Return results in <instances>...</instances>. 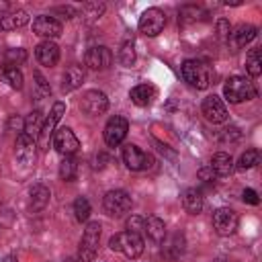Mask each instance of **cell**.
<instances>
[{"label":"cell","instance_id":"1","mask_svg":"<svg viewBox=\"0 0 262 262\" xmlns=\"http://www.w3.org/2000/svg\"><path fill=\"white\" fill-rule=\"evenodd\" d=\"M223 96H225V100L237 104V102L254 98L256 96V86L246 76H231L223 86Z\"/></svg>","mask_w":262,"mask_h":262},{"label":"cell","instance_id":"2","mask_svg":"<svg viewBox=\"0 0 262 262\" xmlns=\"http://www.w3.org/2000/svg\"><path fill=\"white\" fill-rule=\"evenodd\" d=\"M182 78L196 90H205L211 84V66L199 59H186L182 63Z\"/></svg>","mask_w":262,"mask_h":262},{"label":"cell","instance_id":"3","mask_svg":"<svg viewBox=\"0 0 262 262\" xmlns=\"http://www.w3.org/2000/svg\"><path fill=\"white\" fill-rule=\"evenodd\" d=\"M108 248L113 252H121L127 258H139L143 252V237L131 231H119L108 239Z\"/></svg>","mask_w":262,"mask_h":262},{"label":"cell","instance_id":"4","mask_svg":"<svg viewBox=\"0 0 262 262\" xmlns=\"http://www.w3.org/2000/svg\"><path fill=\"white\" fill-rule=\"evenodd\" d=\"M100 223L98 221H90L80 237V248H78V262H92L96 252H98V244H100Z\"/></svg>","mask_w":262,"mask_h":262},{"label":"cell","instance_id":"5","mask_svg":"<svg viewBox=\"0 0 262 262\" xmlns=\"http://www.w3.org/2000/svg\"><path fill=\"white\" fill-rule=\"evenodd\" d=\"M102 207L111 217H123L131 211V196L125 190H108L102 199Z\"/></svg>","mask_w":262,"mask_h":262},{"label":"cell","instance_id":"6","mask_svg":"<svg viewBox=\"0 0 262 262\" xmlns=\"http://www.w3.org/2000/svg\"><path fill=\"white\" fill-rule=\"evenodd\" d=\"M63 113H66V104H63L61 100H57V102L51 106L49 115L43 119V125H41L39 137H37L43 149H47V145H49V139H53V133H55V125L59 123V119L63 117Z\"/></svg>","mask_w":262,"mask_h":262},{"label":"cell","instance_id":"7","mask_svg":"<svg viewBox=\"0 0 262 262\" xmlns=\"http://www.w3.org/2000/svg\"><path fill=\"white\" fill-rule=\"evenodd\" d=\"M166 27V14L160 8H147L139 18V31L147 37H156Z\"/></svg>","mask_w":262,"mask_h":262},{"label":"cell","instance_id":"8","mask_svg":"<svg viewBox=\"0 0 262 262\" xmlns=\"http://www.w3.org/2000/svg\"><path fill=\"white\" fill-rule=\"evenodd\" d=\"M80 108H82V113H86L90 117L102 115L108 108V98L100 90H86L80 98Z\"/></svg>","mask_w":262,"mask_h":262},{"label":"cell","instance_id":"9","mask_svg":"<svg viewBox=\"0 0 262 262\" xmlns=\"http://www.w3.org/2000/svg\"><path fill=\"white\" fill-rule=\"evenodd\" d=\"M121 156H123V162L129 170H147L154 164V158L149 154H145L143 149H139L137 145H133V143L123 145Z\"/></svg>","mask_w":262,"mask_h":262},{"label":"cell","instance_id":"10","mask_svg":"<svg viewBox=\"0 0 262 262\" xmlns=\"http://www.w3.org/2000/svg\"><path fill=\"white\" fill-rule=\"evenodd\" d=\"M237 223H239V217L233 209L221 207L213 213V229L219 235H231L237 229Z\"/></svg>","mask_w":262,"mask_h":262},{"label":"cell","instance_id":"11","mask_svg":"<svg viewBox=\"0 0 262 262\" xmlns=\"http://www.w3.org/2000/svg\"><path fill=\"white\" fill-rule=\"evenodd\" d=\"M201 111H203L205 119H207L209 123H213V125L227 121V106H225L223 98H219L217 94H209V96L203 100Z\"/></svg>","mask_w":262,"mask_h":262},{"label":"cell","instance_id":"12","mask_svg":"<svg viewBox=\"0 0 262 262\" xmlns=\"http://www.w3.org/2000/svg\"><path fill=\"white\" fill-rule=\"evenodd\" d=\"M53 147L63 156V158H72L78 147H80V141L78 137L74 135V131L70 127H61L53 133Z\"/></svg>","mask_w":262,"mask_h":262},{"label":"cell","instance_id":"13","mask_svg":"<svg viewBox=\"0 0 262 262\" xmlns=\"http://www.w3.org/2000/svg\"><path fill=\"white\" fill-rule=\"evenodd\" d=\"M129 131V123L125 117H111L108 123L104 125V141L108 147H117L119 143H123V139L127 137Z\"/></svg>","mask_w":262,"mask_h":262},{"label":"cell","instance_id":"14","mask_svg":"<svg viewBox=\"0 0 262 262\" xmlns=\"http://www.w3.org/2000/svg\"><path fill=\"white\" fill-rule=\"evenodd\" d=\"M84 61H86V66L90 68V70H106V68H111V63H113V51L108 49V47H104V45H96V47H90L88 51H86V57H84Z\"/></svg>","mask_w":262,"mask_h":262},{"label":"cell","instance_id":"15","mask_svg":"<svg viewBox=\"0 0 262 262\" xmlns=\"http://www.w3.org/2000/svg\"><path fill=\"white\" fill-rule=\"evenodd\" d=\"M33 31L39 35V37H45L47 41L55 39L61 35V23L49 14H41L33 20Z\"/></svg>","mask_w":262,"mask_h":262},{"label":"cell","instance_id":"16","mask_svg":"<svg viewBox=\"0 0 262 262\" xmlns=\"http://www.w3.org/2000/svg\"><path fill=\"white\" fill-rule=\"evenodd\" d=\"M256 33H258V29H256L254 25H239V27H235L233 31H229L227 43H229V47H231L233 51H235V49H242V47H246L248 43L254 41Z\"/></svg>","mask_w":262,"mask_h":262},{"label":"cell","instance_id":"17","mask_svg":"<svg viewBox=\"0 0 262 262\" xmlns=\"http://www.w3.org/2000/svg\"><path fill=\"white\" fill-rule=\"evenodd\" d=\"M35 147H37V141L33 137H29L27 133H20L16 137V147H14V154H16V160L25 166H29L33 160H35Z\"/></svg>","mask_w":262,"mask_h":262},{"label":"cell","instance_id":"18","mask_svg":"<svg viewBox=\"0 0 262 262\" xmlns=\"http://www.w3.org/2000/svg\"><path fill=\"white\" fill-rule=\"evenodd\" d=\"M35 57H37V61L41 66L53 68L59 61V47L53 41H43V43H39L35 47Z\"/></svg>","mask_w":262,"mask_h":262},{"label":"cell","instance_id":"19","mask_svg":"<svg viewBox=\"0 0 262 262\" xmlns=\"http://www.w3.org/2000/svg\"><path fill=\"white\" fill-rule=\"evenodd\" d=\"M82 82H84V68L82 66H70L61 76V90L72 92L78 86H82Z\"/></svg>","mask_w":262,"mask_h":262},{"label":"cell","instance_id":"20","mask_svg":"<svg viewBox=\"0 0 262 262\" xmlns=\"http://www.w3.org/2000/svg\"><path fill=\"white\" fill-rule=\"evenodd\" d=\"M29 23V14L25 10H12L0 14V31H14Z\"/></svg>","mask_w":262,"mask_h":262},{"label":"cell","instance_id":"21","mask_svg":"<svg viewBox=\"0 0 262 262\" xmlns=\"http://www.w3.org/2000/svg\"><path fill=\"white\" fill-rule=\"evenodd\" d=\"M129 98H131V102L137 104V106H147V104H151V100L156 98V88H154L151 84H137L135 88H131Z\"/></svg>","mask_w":262,"mask_h":262},{"label":"cell","instance_id":"22","mask_svg":"<svg viewBox=\"0 0 262 262\" xmlns=\"http://www.w3.org/2000/svg\"><path fill=\"white\" fill-rule=\"evenodd\" d=\"M211 172L215 176H229L233 172V160L229 154L225 151H217L213 158H211V164H209Z\"/></svg>","mask_w":262,"mask_h":262},{"label":"cell","instance_id":"23","mask_svg":"<svg viewBox=\"0 0 262 262\" xmlns=\"http://www.w3.org/2000/svg\"><path fill=\"white\" fill-rule=\"evenodd\" d=\"M203 192L199 190V188H186L184 192H182V207H184V211L186 213H190V215H196V213H201V209H203Z\"/></svg>","mask_w":262,"mask_h":262},{"label":"cell","instance_id":"24","mask_svg":"<svg viewBox=\"0 0 262 262\" xmlns=\"http://www.w3.org/2000/svg\"><path fill=\"white\" fill-rule=\"evenodd\" d=\"M143 231H145L147 237H149L151 242H156V244L164 242V237H166V225H164V221H162L160 217H154V215L145 219Z\"/></svg>","mask_w":262,"mask_h":262},{"label":"cell","instance_id":"25","mask_svg":"<svg viewBox=\"0 0 262 262\" xmlns=\"http://www.w3.org/2000/svg\"><path fill=\"white\" fill-rule=\"evenodd\" d=\"M49 188L45 184H35L31 188V209L33 211H43L47 205H49Z\"/></svg>","mask_w":262,"mask_h":262},{"label":"cell","instance_id":"26","mask_svg":"<svg viewBox=\"0 0 262 262\" xmlns=\"http://www.w3.org/2000/svg\"><path fill=\"white\" fill-rule=\"evenodd\" d=\"M0 80H4L10 88H16V90L23 88V74L16 66H8V63L0 66Z\"/></svg>","mask_w":262,"mask_h":262},{"label":"cell","instance_id":"27","mask_svg":"<svg viewBox=\"0 0 262 262\" xmlns=\"http://www.w3.org/2000/svg\"><path fill=\"white\" fill-rule=\"evenodd\" d=\"M246 70L252 78H258L262 74V51L260 49H250L246 55Z\"/></svg>","mask_w":262,"mask_h":262},{"label":"cell","instance_id":"28","mask_svg":"<svg viewBox=\"0 0 262 262\" xmlns=\"http://www.w3.org/2000/svg\"><path fill=\"white\" fill-rule=\"evenodd\" d=\"M41 125H43V115H41V111H33V113L27 117V121H25L23 133H27L29 137L37 139V137H39V131H41Z\"/></svg>","mask_w":262,"mask_h":262},{"label":"cell","instance_id":"29","mask_svg":"<svg viewBox=\"0 0 262 262\" xmlns=\"http://www.w3.org/2000/svg\"><path fill=\"white\" fill-rule=\"evenodd\" d=\"M76 174H78L76 162H74L72 158H63L61 164H59V178L66 180V182H72V180L76 178Z\"/></svg>","mask_w":262,"mask_h":262},{"label":"cell","instance_id":"30","mask_svg":"<svg viewBox=\"0 0 262 262\" xmlns=\"http://www.w3.org/2000/svg\"><path fill=\"white\" fill-rule=\"evenodd\" d=\"M260 160V151L258 149H246L239 160H237V170H248V168H254Z\"/></svg>","mask_w":262,"mask_h":262},{"label":"cell","instance_id":"31","mask_svg":"<svg viewBox=\"0 0 262 262\" xmlns=\"http://www.w3.org/2000/svg\"><path fill=\"white\" fill-rule=\"evenodd\" d=\"M74 217H76L80 223L90 217V201H88L86 196H78V199L74 201Z\"/></svg>","mask_w":262,"mask_h":262},{"label":"cell","instance_id":"32","mask_svg":"<svg viewBox=\"0 0 262 262\" xmlns=\"http://www.w3.org/2000/svg\"><path fill=\"white\" fill-rule=\"evenodd\" d=\"M119 61H121L125 68L133 66V61H135V49H133V41H125V43L121 45V51H119Z\"/></svg>","mask_w":262,"mask_h":262},{"label":"cell","instance_id":"33","mask_svg":"<svg viewBox=\"0 0 262 262\" xmlns=\"http://www.w3.org/2000/svg\"><path fill=\"white\" fill-rule=\"evenodd\" d=\"M4 59L8 66H20L27 59V51L25 49H8L4 53Z\"/></svg>","mask_w":262,"mask_h":262},{"label":"cell","instance_id":"34","mask_svg":"<svg viewBox=\"0 0 262 262\" xmlns=\"http://www.w3.org/2000/svg\"><path fill=\"white\" fill-rule=\"evenodd\" d=\"M125 227H127V231L141 235V233H143V227H145V219H143V217H139V215H131V217L127 219Z\"/></svg>","mask_w":262,"mask_h":262},{"label":"cell","instance_id":"35","mask_svg":"<svg viewBox=\"0 0 262 262\" xmlns=\"http://www.w3.org/2000/svg\"><path fill=\"white\" fill-rule=\"evenodd\" d=\"M82 12H84L86 16L96 18V16H100V14L104 12V4H98V2H88V4H84V6H82Z\"/></svg>","mask_w":262,"mask_h":262},{"label":"cell","instance_id":"36","mask_svg":"<svg viewBox=\"0 0 262 262\" xmlns=\"http://www.w3.org/2000/svg\"><path fill=\"white\" fill-rule=\"evenodd\" d=\"M242 196H244V201H246V203H250V205H258V203H260L258 192H256L254 188H246V190L242 192Z\"/></svg>","mask_w":262,"mask_h":262},{"label":"cell","instance_id":"37","mask_svg":"<svg viewBox=\"0 0 262 262\" xmlns=\"http://www.w3.org/2000/svg\"><path fill=\"white\" fill-rule=\"evenodd\" d=\"M199 178H201V180H205V182H211V180L215 178V174L211 172V168H203V170L199 172Z\"/></svg>","mask_w":262,"mask_h":262},{"label":"cell","instance_id":"38","mask_svg":"<svg viewBox=\"0 0 262 262\" xmlns=\"http://www.w3.org/2000/svg\"><path fill=\"white\" fill-rule=\"evenodd\" d=\"M35 80H37V86H39L43 92H49V86L45 84V78H43L39 72H35Z\"/></svg>","mask_w":262,"mask_h":262},{"label":"cell","instance_id":"39","mask_svg":"<svg viewBox=\"0 0 262 262\" xmlns=\"http://www.w3.org/2000/svg\"><path fill=\"white\" fill-rule=\"evenodd\" d=\"M219 35L221 37H227L229 35V29H227V23L225 20H219Z\"/></svg>","mask_w":262,"mask_h":262},{"label":"cell","instance_id":"40","mask_svg":"<svg viewBox=\"0 0 262 262\" xmlns=\"http://www.w3.org/2000/svg\"><path fill=\"white\" fill-rule=\"evenodd\" d=\"M8 10V2H0V14H4Z\"/></svg>","mask_w":262,"mask_h":262},{"label":"cell","instance_id":"41","mask_svg":"<svg viewBox=\"0 0 262 262\" xmlns=\"http://www.w3.org/2000/svg\"><path fill=\"white\" fill-rule=\"evenodd\" d=\"M4 262H16V258H14V256H6Z\"/></svg>","mask_w":262,"mask_h":262},{"label":"cell","instance_id":"42","mask_svg":"<svg viewBox=\"0 0 262 262\" xmlns=\"http://www.w3.org/2000/svg\"><path fill=\"white\" fill-rule=\"evenodd\" d=\"M66 262H78V260H72V258H70V260H66Z\"/></svg>","mask_w":262,"mask_h":262}]
</instances>
